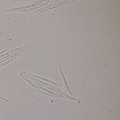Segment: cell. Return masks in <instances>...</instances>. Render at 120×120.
Returning a JSON list of instances; mask_svg holds the SVG:
<instances>
[{
    "label": "cell",
    "instance_id": "277c9868",
    "mask_svg": "<svg viewBox=\"0 0 120 120\" xmlns=\"http://www.w3.org/2000/svg\"><path fill=\"white\" fill-rule=\"evenodd\" d=\"M65 3L66 2L64 3H62L61 4H60L59 5H58V6H54V7H52L49 8V9L45 10H43V11H41L38 12V13L36 14V15H39L40 14H41V13H42L43 12H45L47 11H49V10H50L52 9H54V8H57L59 7H60V6L64 4V3Z\"/></svg>",
    "mask_w": 120,
    "mask_h": 120
},
{
    "label": "cell",
    "instance_id": "3957f363",
    "mask_svg": "<svg viewBox=\"0 0 120 120\" xmlns=\"http://www.w3.org/2000/svg\"><path fill=\"white\" fill-rule=\"evenodd\" d=\"M59 68L60 69V72H61V75L62 76V79H63L64 82V83H65V85H66V86L67 88L68 91L69 92L70 94L71 95V96H73V94H72V93H71V90H70V89H69V87L68 86V84H67V82L66 80V79H65V77H64V74H63V72H62V71L61 69L60 66H59Z\"/></svg>",
    "mask_w": 120,
    "mask_h": 120
},
{
    "label": "cell",
    "instance_id": "6da1fadb",
    "mask_svg": "<svg viewBox=\"0 0 120 120\" xmlns=\"http://www.w3.org/2000/svg\"><path fill=\"white\" fill-rule=\"evenodd\" d=\"M43 1H39L38 2H35L31 4V5H29L28 6H24V7H20L17 8H14V9H10L8 10L5 11V12H9L16 11H19V10H23V9H28V8H32L35 6L37 5H39L40 4L42 3L43 2Z\"/></svg>",
    "mask_w": 120,
    "mask_h": 120
},
{
    "label": "cell",
    "instance_id": "7a4b0ae2",
    "mask_svg": "<svg viewBox=\"0 0 120 120\" xmlns=\"http://www.w3.org/2000/svg\"><path fill=\"white\" fill-rule=\"evenodd\" d=\"M48 3H45V4H43L40 5L39 6H37V7H34L32 8H30V9H28L23 10H19V11H16V12H29L31 11H33V10H35L37 9H38V8H40L42 7L43 6L46 5L48 4Z\"/></svg>",
    "mask_w": 120,
    "mask_h": 120
},
{
    "label": "cell",
    "instance_id": "5b68a950",
    "mask_svg": "<svg viewBox=\"0 0 120 120\" xmlns=\"http://www.w3.org/2000/svg\"><path fill=\"white\" fill-rule=\"evenodd\" d=\"M56 4H52L50 5H48V6H46V7H45L42 8L41 9H40L38 11H36V12H38L39 11H41V10H43L45 9H46V8H50V7H52V6H53V5H55Z\"/></svg>",
    "mask_w": 120,
    "mask_h": 120
}]
</instances>
